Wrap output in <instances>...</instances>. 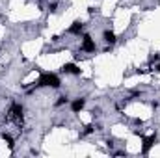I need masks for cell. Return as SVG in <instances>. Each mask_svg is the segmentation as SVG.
Masks as SVG:
<instances>
[{"label": "cell", "mask_w": 160, "mask_h": 158, "mask_svg": "<svg viewBox=\"0 0 160 158\" xmlns=\"http://www.w3.org/2000/svg\"><path fill=\"white\" fill-rule=\"evenodd\" d=\"M60 78L56 75H50V73H45L41 75V78L38 80V87H43V86H48V87H60Z\"/></svg>", "instance_id": "6da1fadb"}, {"label": "cell", "mask_w": 160, "mask_h": 158, "mask_svg": "<svg viewBox=\"0 0 160 158\" xmlns=\"http://www.w3.org/2000/svg\"><path fill=\"white\" fill-rule=\"evenodd\" d=\"M80 48H82V52H95V43H93V39L89 36H84Z\"/></svg>", "instance_id": "7a4b0ae2"}, {"label": "cell", "mask_w": 160, "mask_h": 158, "mask_svg": "<svg viewBox=\"0 0 160 158\" xmlns=\"http://www.w3.org/2000/svg\"><path fill=\"white\" fill-rule=\"evenodd\" d=\"M155 141H157V136H149V138H145V140H143V149H142V153H143V155H147V153H149V149L155 145Z\"/></svg>", "instance_id": "3957f363"}, {"label": "cell", "mask_w": 160, "mask_h": 158, "mask_svg": "<svg viewBox=\"0 0 160 158\" xmlns=\"http://www.w3.org/2000/svg\"><path fill=\"white\" fill-rule=\"evenodd\" d=\"M84 104H86V99H84V97H78V99H75V101H73V104H71V110L77 114V112H80V110L84 108Z\"/></svg>", "instance_id": "277c9868"}, {"label": "cell", "mask_w": 160, "mask_h": 158, "mask_svg": "<svg viewBox=\"0 0 160 158\" xmlns=\"http://www.w3.org/2000/svg\"><path fill=\"white\" fill-rule=\"evenodd\" d=\"M62 71H63V73H67V75H80V69L75 65V63H67V65H63V67H62Z\"/></svg>", "instance_id": "5b68a950"}, {"label": "cell", "mask_w": 160, "mask_h": 158, "mask_svg": "<svg viewBox=\"0 0 160 158\" xmlns=\"http://www.w3.org/2000/svg\"><path fill=\"white\" fill-rule=\"evenodd\" d=\"M82 30H84V24H82L80 21H75V22H73V26L69 28V32H71V34H75V36H78Z\"/></svg>", "instance_id": "8992f818"}, {"label": "cell", "mask_w": 160, "mask_h": 158, "mask_svg": "<svg viewBox=\"0 0 160 158\" xmlns=\"http://www.w3.org/2000/svg\"><path fill=\"white\" fill-rule=\"evenodd\" d=\"M102 39L106 41V43H116V34L110 32V30H104L102 32Z\"/></svg>", "instance_id": "52a82bcc"}, {"label": "cell", "mask_w": 160, "mask_h": 158, "mask_svg": "<svg viewBox=\"0 0 160 158\" xmlns=\"http://www.w3.org/2000/svg\"><path fill=\"white\" fill-rule=\"evenodd\" d=\"M67 102H69V97H67V95H63V97H60V99H58L56 106H62V104H67Z\"/></svg>", "instance_id": "ba28073f"}]
</instances>
